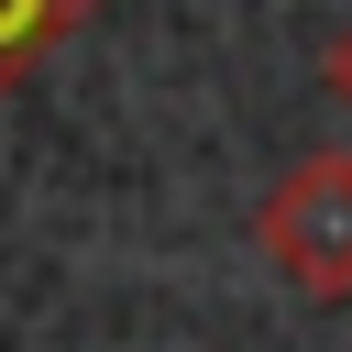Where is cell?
Segmentation results:
<instances>
[{"mask_svg": "<svg viewBox=\"0 0 352 352\" xmlns=\"http://www.w3.org/2000/svg\"><path fill=\"white\" fill-rule=\"evenodd\" d=\"M264 231V264L297 286V297H352V154H297L275 176V198L253 209Z\"/></svg>", "mask_w": 352, "mask_h": 352, "instance_id": "obj_1", "label": "cell"}, {"mask_svg": "<svg viewBox=\"0 0 352 352\" xmlns=\"http://www.w3.org/2000/svg\"><path fill=\"white\" fill-rule=\"evenodd\" d=\"M330 99H341V110H352V33H341V44H330Z\"/></svg>", "mask_w": 352, "mask_h": 352, "instance_id": "obj_2", "label": "cell"}]
</instances>
